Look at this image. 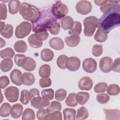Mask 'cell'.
Returning <instances> with one entry per match:
<instances>
[{"instance_id": "6da1fadb", "label": "cell", "mask_w": 120, "mask_h": 120, "mask_svg": "<svg viewBox=\"0 0 120 120\" xmlns=\"http://www.w3.org/2000/svg\"><path fill=\"white\" fill-rule=\"evenodd\" d=\"M120 4L106 11L98 20L97 27L102 29L107 34L120 23Z\"/></svg>"}, {"instance_id": "7a4b0ae2", "label": "cell", "mask_w": 120, "mask_h": 120, "mask_svg": "<svg viewBox=\"0 0 120 120\" xmlns=\"http://www.w3.org/2000/svg\"><path fill=\"white\" fill-rule=\"evenodd\" d=\"M56 22V18L50 13L49 11L43 10L40 11L38 18L35 21L32 22V30L33 32H36L40 30H47L50 24Z\"/></svg>"}, {"instance_id": "3957f363", "label": "cell", "mask_w": 120, "mask_h": 120, "mask_svg": "<svg viewBox=\"0 0 120 120\" xmlns=\"http://www.w3.org/2000/svg\"><path fill=\"white\" fill-rule=\"evenodd\" d=\"M19 13L24 19L31 22L35 21L40 14V11L36 7L25 2L21 4Z\"/></svg>"}, {"instance_id": "277c9868", "label": "cell", "mask_w": 120, "mask_h": 120, "mask_svg": "<svg viewBox=\"0 0 120 120\" xmlns=\"http://www.w3.org/2000/svg\"><path fill=\"white\" fill-rule=\"evenodd\" d=\"M98 19L94 16L86 17L83 20L84 34L85 36L91 37L93 35L97 26Z\"/></svg>"}, {"instance_id": "5b68a950", "label": "cell", "mask_w": 120, "mask_h": 120, "mask_svg": "<svg viewBox=\"0 0 120 120\" xmlns=\"http://www.w3.org/2000/svg\"><path fill=\"white\" fill-rule=\"evenodd\" d=\"M68 13V6L60 1L54 4L51 9V13L56 18L60 19L64 18Z\"/></svg>"}, {"instance_id": "8992f818", "label": "cell", "mask_w": 120, "mask_h": 120, "mask_svg": "<svg viewBox=\"0 0 120 120\" xmlns=\"http://www.w3.org/2000/svg\"><path fill=\"white\" fill-rule=\"evenodd\" d=\"M31 29V24L29 22H22L16 27L15 36L18 38H23L30 33Z\"/></svg>"}, {"instance_id": "52a82bcc", "label": "cell", "mask_w": 120, "mask_h": 120, "mask_svg": "<svg viewBox=\"0 0 120 120\" xmlns=\"http://www.w3.org/2000/svg\"><path fill=\"white\" fill-rule=\"evenodd\" d=\"M4 93L6 99L10 102H15L18 99L19 91L16 87L10 86L7 88L5 90Z\"/></svg>"}, {"instance_id": "ba28073f", "label": "cell", "mask_w": 120, "mask_h": 120, "mask_svg": "<svg viewBox=\"0 0 120 120\" xmlns=\"http://www.w3.org/2000/svg\"><path fill=\"white\" fill-rule=\"evenodd\" d=\"M75 8L77 13L81 15H85L91 12L92 5L89 1L81 0L77 3Z\"/></svg>"}, {"instance_id": "9c48e42d", "label": "cell", "mask_w": 120, "mask_h": 120, "mask_svg": "<svg viewBox=\"0 0 120 120\" xmlns=\"http://www.w3.org/2000/svg\"><path fill=\"white\" fill-rule=\"evenodd\" d=\"M31 105L32 107L40 109H43L49 105V100L40 96L33 98L31 100Z\"/></svg>"}, {"instance_id": "30bf717a", "label": "cell", "mask_w": 120, "mask_h": 120, "mask_svg": "<svg viewBox=\"0 0 120 120\" xmlns=\"http://www.w3.org/2000/svg\"><path fill=\"white\" fill-rule=\"evenodd\" d=\"M97 63L93 58H88L85 59L82 62V68L87 73H92L97 69Z\"/></svg>"}, {"instance_id": "8fae6325", "label": "cell", "mask_w": 120, "mask_h": 120, "mask_svg": "<svg viewBox=\"0 0 120 120\" xmlns=\"http://www.w3.org/2000/svg\"><path fill=\"white\" fill-rule=\"evenodd\" d=\"M113 61L111 57L106 56L103 57L99 61V68L104 73H109L112 70Z\"/></svg>"}, {"instance_id": "7c38bea8", "label": "cell", "mask_w": 120, "mask_h": 120, "mask_svg": "<svg viewBox=\"0 0 120 120\" xmlns=\"http://www.w3.org/2000/svg\"><path fill=\"white\" fill-rule=\"evenodd\" d=\"M81 64L80 59L75 56L68 58L66 62V68L71 71H76L79 69Z\"/></svg>"}, {"instance_id": "4fadbf2b", "label": "cell", "mask_w": 120, "mask_h": 120, "mask_svg": "<svg viewBox=\"0 0 120 120\" xmlns=\"http://www.w3.org/2000/svg\"><path fill=\"white\" fill-rule=\"evenodd\" d=\"M93 82L89 76H84L78 82V88L81 90H90L92 87Z\"/></svg>"}, {"instance_id": "5bb4252c", "label": "cell", "mask_w": 120, "mask_h": 120, "mask_svg": "<svg viewBox=\"0 0 120 120\" xmlns=\"http://www.w3.org/2000/svg\"><path fill=\"white\" fill-rule=\"evenodd\" d=\"M21 67L26 71H32L36 68V63L32 58L25 57L22 60Z\"/></svg>"}, {"instance_id": "9a60e30c", "label": "cell", "mask_w": 120, "mask_h": 120, "mask_svg": "<svg viewBox=\"0 0 120 120\" xmlns=\"http://www.w3.org/2000/svg\"><path fill=\"white\" fill-rule=\"evenodd\" d=\"M22 74L21 70L18 69H14L10 74V78L13 83L17 86L22 84L21 77Z\"/></svg>"}, {"instance_id": "2e32d148", "label": "cell", "mask_w": 120, "mask_h": 120, "mask_svg": "<svg viewBox=\"0 0 120 120\" xmlns=\"http://www.w3.org/2000/svg\"><path fill=\"white\" fill-rule=\"evenodd\" d=\"M107 120H117L120 118V111L119 109H104Z\"/></svg>"}, {"instance_id": "e0dca14e", "label": "cell", "mask_w": 120, "mask_h": 120, "mask_svg": "<svg viewBox=\"0 0 120 120\" xmlns=\"http://www.w3.org/2000/svg\"><path fill=\"white\" fill-rule=\"evenodd\" d=\"M51 47L56 50H61L64 47V43L62 39L59 37H54L49 41Z\"/></svg>"}, {"instance_id": "ac0fdd59", "label": "cell", "mask_w": 120, "mask_h": 120, "mask_svg": "<svg viewBox=\"0 0 120 120\" xmlns=\"http://www.w3.org/2000/svg\"><path fill=\"white\" fill-rule=\"evenodd\" d=\"M65 41L69 47H73L77 46L80 41V37L79 35L71 34L70 36H67L65 38Z\"/></svg>"}, {"instance_id": "d6986e66", "label": "cell", "mask_w": 120, "mask_h": 120, "mask_svg": "<svg viewBox=\"0 0 120 120\" xmlns=\"http://www.w3.org/2000/svg\"><path fill=\"white\" fill-rule=\"evenodd\" d=\"M22 105L19 103L15 104L12 105L10 110L11 116L15 119L19 118L23 111Z\"/></svg>"}, {"instance_id": "ffe728a7", "label": "cell", "mask_w": 120, "mask_h": 120, "mask_svg": "<svg viewBox=\"0 0 120 120\" xmlns=\"http://www.w3.org/2000/svg\"><path fill=\"white\" fill-rule=\"evenodd\" d=\"M21 80L22 84L30 86L35 82V79L34 75L30 72H24L22 75Z\"/></svg>"}, {"instance_id": "44dd1931", "label": "cell", "mask_w": 120, "mask_h": 120, "mask_svg": "<svg viewBox=\"0 0 120 120\" xmlns=\"http://www.w3.org/2000/svg\"><path fill=\"white\" fill-rule=\"evenodd\" d=\"M74 20L72 17L70 16H67L63 18L61 21V25L64 30H70L73 24Z\"/></svg>"}, {"instance_id": "7402d4cb", "label": "cell", "mask_w": 120, "mask_h": 120, "mask_svg": "<svg viewBox=\"0 0 120 120\" xmlns=\"http://www.w3.org/2000/svg\"><path fill=\"white\" fill-rule=\"evenodd\" d=\"M90 95L86 92H79L75 95L76 100L81 105H84L89 99Z\"/></svg>"}, {"instance_id": "603a6c76", "label": "cell", "mask_w": 120, "mask_h": 120, "mask_svg": "<svg viewBox=\"0 0 120 120\" xmlns=\"http://www.w3.org/2000/svg\"><path fill=\"white\" fill-rule=\"evenodd\" d=\"M8 6L9 13L12 15L16 14L20 9L21 6L20 1L16 0H10L8 3Z\"/></svg>"}, {"instance_id": "cb8c5ba5", "label": "cell", "mask_w": 120, "mask_h": 120, "mask_svg": "<svg viewBox=\"0 0 120 120\" xmlns=\"http://www.w3.org/2000/svg\"><path fill=\"white\" fill-rule=\"evenodd\" d=\"M13 66V62L10 58L4 59L0 62V69L4 72L10 70Z\"/></svg>"}, {"instance_id": "d4e9b609", "label": "cell", "mask_w": 120, "mask_h": 120, "mask_svg": "<svg viewBox=\"0 0 120 120\" xmlns=\"http://www.w3.org/2000/svg\"><path fill=\"white\" fill-rule=\"evenodd\" d=\"M107 34L101 28H98L94 35L95 40L98 42H104L107 38Z\"/></svg>"}, {"instance_id": "484cf974", "label": "cell", "mask_w": 120, "mask_h": 120, "mask_svg": "<svg viewBox=\"0 0 120 120\" xmlns=\"http://www.w3.org/2000/svg\"><path fill=\"white\" fill-rule=\"evenodd\" d=\"M119 2V0H106L105 3L100 7V10L102 13H105L109 9L118 5Z\"/></svg>"}, {"instance_id": "4316f807", "label": "cell", "mask_w": 120, "mask_h": 120, "mask_svg": "<svg viewBox=\"0 0 120 120\" xmlns=\"http://www.w3.org/2000/svg\"><path fill=\"white\" fill-rule=\"evenodd\" d=\"M40 55L42 60L46 62L51 61L54 57L53 52L48 48L43 49L41 51Z\"/></svg>"}, {"instance_id": "83f0119b", "label": "cell", "mask_w": 120, "mask_h": 120, "mask_svg": "<svg viewBox=\"0 0 120 120\" xmlns=\"http://www.w3.org/2000/svg\"><path fill=\"white\" fill-rule=\"evenodd\" d=\"M76 111L74 109L66 108L63 111L64 119L65 120H74L75 119Z\"/></svg>"}, {"instance_id": "f1b7e54d", "label": "cell", "mask_w": 120, "mask_h": 120, "mask_svg": "<svg viewBox=\"0 0 120 120\" xmlns=\"http://www.w3.org/2000/svg\"><path fill=\"white\" fill-rule=\"evenodd\" d=\"M51 74V67L48 64H44L40 66L39 69V75L42 78H48Z\"/></svg>"}, {"instance_id": "f546056e", "label": "cell", "mask_w": 120, "mask_h": 120, "mask_svg": "<svg viewBox=\"0 0 120 120\" xmlns=\"http://www.w3.org/2000/svg\"><path fill=\"white\" fill-rule=\"evenodd\" d=\"M89 116V112L87 108L84 106H82L77 109L76 112V119L77 120H83L87 119Z\"/></svg>"}, {"instance_id": "4dcf8cb0", "label": "cell", "mask_w": 120, "mask_h": 120, "mask_svg": "<svg viewBox=\"0 0 120 120\" xmlns=\"http://www.w3.org/2000/svg\"><path fill=\"white\" fill-rule=\"evenodd\" d=\"M28 40L30 45L33 48H38L41 47L43 45V42L37 39L35 36L34 34L29 36Z\"/></svg>"}, {"instance_id": "1f68e13d", "label": "cell", "mask_w": 120, "mask_h": 120, "mask_svg": "<svg viewBox=\"0 0 120 120\" xmlns=\"http://www.w3.org/2000/svg\"><path fill=\"white\" fill-rule=\"evenodd\" d=\"M14 48L16 52L24 53L27 50V45L24 41L19 40L15 43Z\"/></svg>"}, {"instance_id": "d6a6232c", "label": "cell", "mask_w": 120, "mask_h": 120, "mask_svg": "<svg viewBox=\"0 0 120 120\" xmlns=\"http://www.w3.org/2000/svg\"><path fill=\"white\" fill-rule=\"evenodd\" d=\"M13 33V27L12 25L7 24L6 25L4 30L0 32L2 36L6 38L9 39L12 37Z\"/></svg>"}, {"instance_id": "836d02e7", "label": "cell", "mask_w": 120, "mask_h": 120, "mask_svg": "<svg viewBox=\"0 0 120 120\" xmlns=\"http://www.w3.org/2000/svg\"><path fill=\"white\" fill-rule=\"evenodd\" d=\"M11 105L9 103H4L0 108V116L2 117H8L10 113Z\"/></svg>"}, {"instance_id": "e575fe53", "label": "cell", "mask_w": 120, "mask_h": 120, "mask_svg": "<svg viewBox=\"0 0 120 120\" xmlns=\"http://www.w3.org/2000/svg\"><path fill=\"white\" fill-rule=\"evenodd\" d=\"M82 31V24L80 22L78 21H75L74 22V24L69 31L68 33L70 35L75 34L79 35Z\"/></svg>"}, {"instance_id": "d590c367", "label": "cell", "mask_w": 120, "mask_h": 120, "mask_svg": "<svg viewBox=\"0 0 120 120\" xmlns=\"http://www.w3.org/2000/svg\"><path fill=\"white\" fill-rule=\"evenodd\" d=\"M61 107V105L60 102L53 101L48 105L46 110L49 113H50L56 111H60Z\"/></svg>"}, {"instance_id": "8d00e7d4", "label": "cell", "mask_w": 120, "mask_h": 120, "mask_svg": "<svg viewBox=\"0 0 120 120\" xmlns=\"http://www.w3.org/2000/svg\"><path fill=\"white\" fill-rule=\"evenodd\" d=\"M75 95V93H71L68 95L65 101L67 105L70 107H75L77 105L78 103L76 100Z\"/></svg>"}, {"instance_id": "74e56055", "label": "cell", "mask_w": 120, "mask_h": 120, "mask_svg": "<svg viewBox=\"0 0 120 120\" xmlns=\"http://www.w3.org/2000/svg\"><path fill=\"white\" fill-rule=\"evenodd\" d=\"M0 57L2 59L5 58H13L15 52L10 47H8L4 50L0 51Z\"/></svg>"}, {"instance_id": "f35d334b", "label": "cell", "mask_w": 120, "mask_h": 120, "mask_svg": "<svg viewBox=\"0 0 120 120\" xmlns=\"http://www.w3.org/2000/svg\"><path fill=\"white\" fill-rule=\"evenodd\" d=\"M35 114L34 111L30 108H26L22 113V120H35Z\"/></svg>"}, {"instance_id": "ab89813d", "label": "cell", "mask_w": 120, "mask_h": 120, "mask_svg": "<svg viewBox=\"0 0 120 120\" xmlns=\"http://www.w3.org/2000/svg\"><path fill=\"white\" fill-rule=\"evenodd\" d=\"M106 91L110 95L116 96L120 93V87L117 84H112L107 87Z\"/></svg>"}, {"instance_id": "60d3db41", "label": "cell", "mask_w": 120, "mask_h": 120, "mask_svg": "<svg viewBox=\"0 0 120 120\" xmlns=\"http://www.w3.org/2000/svg\"><path fill=\"white\" fill-rule=\"evenodd\" d=\"M34 35L37 39L42 41L46 40L49 36L47 30H37L35 32Z\"/></svg>"}, {"instance_id": "b9f144b4", "label": "cell", "mask_w": 120, "mask_h": 120, "mask_svg": "<svg viewBox=\"0 0 120 120\" xmlns=\"http://www.w3.org/2000/svg\"><path fill=\"white\" fill-rule=\"evenodd\" d=\"M47 30L52 34L56 35L58 34L60 31V25L58 22H56L50 24L48 26Z\"/></svg>"}, {"instance_id": "7bdbcfd3", "label": "cell", "mask_w": 120, "mask_h": 120, "mask_svg": "<svg viewBox=\"0 0 120 120\" xmlns=\"http://www.w3.org/2000/svg\"><path fill=\"white\" fill-rule=\"evenodd\" d=\"M68 57L65 55H61L58 57L57 60V65L61 69H65L66 68V62Z\"/></svg>"}, {"instance_id": "ee69618b", "label": "cell", "mask_w": 120, "mask_h": 120, "mask_svg": "<svg viewBox=\"0 0 120 120\" xmlns=\"http://www.w3.org/2000/svg\"><path fill=\"white\" fill-rule=\"evenodd\" d=\"M67 91L63 89L57 90L55 94V98L58 101H63L67 96Z\"/></svg>"}, {"instance_id": "f6af8a7d", "label": "cell", "mask_w": 120, "mask_h": 120, "mask_svg": "<svg viewBox=\"0 0 120 120\" xmlns=\"http://www.w3.org/2000/svg\"><path fill=\"white\" fill-rule=\"evenodd\" d=\"M41 95L42 97L49 100H51L53 98L54 91L52 89H45L41 91Z\"/></svg>"}, {"instance_id": "bcb514c9", "label": "cell", "mask_w": 120, "mask_h": 120, "mask_svg": "<svg viewBox=\"0 0 120 120\" xmlns=\"http://www.w3.org/2000/svg\"><path fill=\"white\" fill-rule=\"evenodd\" d=\"M30 100L29 93L26 90H22L21 92V96L20 98V102L23 105H27L29 103Z\"/></svg>"}, {"instance_id": "7dc6e473", "label": "cell", "mask_w": 120, "mask_h": 120, "mask_svg": "<svg viewBox=\"0 0 120 120\" xmlns=\"http://www.w3.org/2000/svg\"><path fill=\"white\" fill-rule=\"evenodd\" d=\"M62 119V114L59 111H56L49 113L46 119V120H61Z\"/></svg>"}, {"instance_id": "c3c4849f", "label": "cell", "mask_w": 120, "mask_h": 120, "mask_svg": "<svg viewBox=\"0 0 120 120\" xmlns=\"http://www.w3.org/2000/svg\"><path fill=\"white\" fill-rule=\"evenodd\" d=\"M96 99L97 101L99 103L101 104H105L109 101L110 97L108 94L105 93L98 94L96 96Z\"/></svg>"}, {"instance_id": "681fc988", "label": "cell", "mask_w": 120, "mask_h": 120, "mask_svg": "<svg viewBox=\"0 0 120 120\" xmlns=\"http://www.w3.org/2000/svg\"><path fill=\"white\" fill-rule=\"evenodd\" d=\"M107 87V83L101 82L97 83L94 87V91L96 93H102L105 92Z\"/></svg>"}, {"instance_id": "f907efd6", "label": "cell", "mask_w": 120, "mask_h": 120, "mask_svg": "<svg viewBox=\"0 0 120 120\" xmlns=\"http://www.w3.org/2000/svg\"><path fill=\"white\" fill-rule=\"evenodd\" d=\"M92 54L95 57L100 56L103 52L102 46L99 45H93L92 50Z\"/></svg>"}, {"instance_id": "816d5d0a", "label": "cell", "mask_w": 120, "mask_h": 120, "mask_svg": "<svg viewBox=\"0 0 120 120\" xmlns=\"http://www.w3.org/2000/svg\"><path fill=\"white\" fill-rule=\"evenodd\" d=\"M49 113L46 110H45L44 108L40 109L37 112V117L39 120H45Z\"/></svg>"}, {"instance_id": "f5cc1de1", "label": "cell", "mask_w": 120, "mask_h": 120, "mask_svg": "<svg viewBox=\"0 0 120 120\" xmlns=\"http://www.w3.org/2000/svg\"><path fill=\"white\" fill-rule=\"evenodd\" d=\"M39 84L41 88L48 87L51 85L52 81L49 77L42 78L39 80Z\"/></svg>"}, {"instance_id": "db71d44e", "label": "cell", "mask_w": 120, "mask_h": 120, "mask_svg": "<svg viewBox=\"0 0 120 120\" xmlns=\"http://www.w3.org/2000/svg\"><path fill=\"white\" fill-rule=\"evenodd\" d=\"M0 20H5L7 16V9L4 3L0 4Z\"/></svg>"}, {"instance_id": "11a10c76", "label": "cell", "mask_w": 120, "mask_h": 120, "mask_svg": "<svg viewBox=\"0 0 120 120\" xmlns=\"http://www.w3.org/2000/svg\"><path fill=\"white\" fill-rule=\"evenodd\" d=\"M9 82L10 81L8 76L6 75H3L0 77V87L1 89L5 88L9 84Z\"/></svg>"}, {"instance_id": "9f6ffc18", "label": "cell", "mask_w": 120, "mask_h": 120, "mask_svg": "<svg viewBox=\"0 0 120 120\" xmlns=\"http://www.w3.org/2000/svg\"><path fill=\"white\" fill-rule=\"evenodd\" d=\"M25 57V56L23 54H17L15 55L14 60L16 65L18 67H21L22 63Z\"/></svg>"}, {"instance_id": "6f0895ef", "label": "cell", "mask_w": 120, "mask_h": 120, "mask_svg": "<svg viewBox=\"0 0 120 120\" xmlns=\"http://www.w3.org/2000/svg\"><path fill=\"white\" fill-rule=\"evenodd\" d=\"M120 58H116L112 64V70L114 72H120Z\"/></svg>"}, {"instance_id": "680465c9", "label": "cell", "mask_w": 120, "mask_h": 120, "mask_svg": "<svg viewBox=\"0 0 120 120\" xmlns=\"http://www.w3.org/2000/svg\"><path fill=\"white\" fill-rule=\"evenodd\" d=\"M29 98H30V101L33 98L40 96L39 91V90L37 89H31L30 91H29Z\"/></svg>"}, {"instance_id": "91938a15", "label": "cell", "mask_w": 120, "mask_h": 120, "mask_svg": "<svg viewBox=\"0 0 120 120\" xmlns=\"http://www.w3.org/2000/svg\"><path fill=\"white\" fill-rule=\"evenodd\" d=\"M105 1H106L105 0H95L94 2L97 5L101 6L105 3Z\"/></svg>"}, {"instance_id": "94428289", "label": "cell", "mask_w": 120, "mask_h": 120, "mask_svg": "<svg viewBox=\"0 0 120 120\" xmlns=\"http://www.w3.org/2000/svg\"><path fill=\"white\" fill-rule=\"evenodd\" d=\"M0 32L4 30V29L5 28V22H0Z\"/></svg>"}, {"instance_id": "6125c7cd", "label": "cell", "mask_w": 120, "mask_h": 120, "mask_svg": "<svg viewBox=\"0 0 120 120\" xmlns=\"http://www.w3.org/2000/svg\"><path fill=\"white\" fill-rule=\"evenodd\" d=\"M5 41L4 39H3L1 38H0V47L2 48L5 45Z\"/></svg>"}]
</instances>
